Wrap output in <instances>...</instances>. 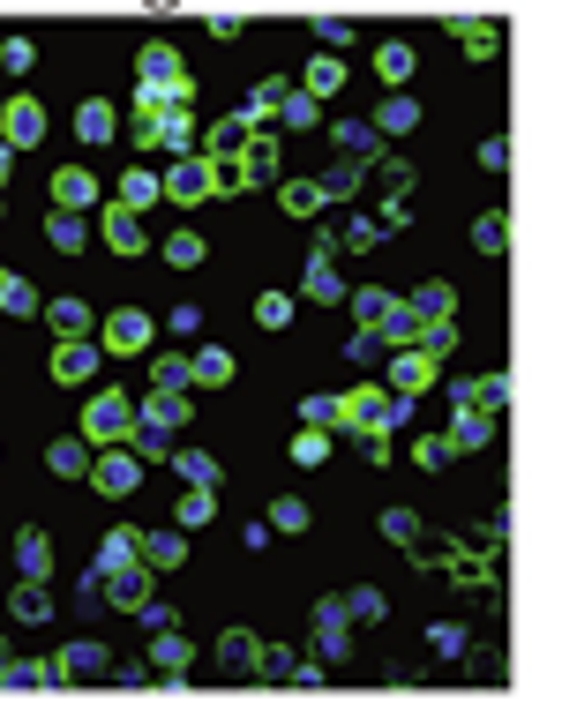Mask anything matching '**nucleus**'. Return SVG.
<instances>
[{
  "instance_id": "9b49d317",
  "label": "nucleus",
  "mask_w": 562,
  "mask_h": 703,
  "mask_svg": "<svg viewBox=\"0 0 562 703\" xmlns=\"http://www.w3.org/2000/svg\"><path fill=\"white\" fill-rule=\"evenodd\" d=\"M240 143H248V121H240V113H225V121H211L203 127V143H195V158H240Z\"/></svg>"
},
{
  "instance_id": "7c9ffc66",
  "label": "nucleus",
  "mask_w": 562,
  "mask_h": 703,
  "mask_svg": "<svg viewBox=\"0 0 562 703\" xmlns=\"http://www.w3.org/2000/svg\"><path fill=\"white\" fill-rule=\"evenodd\" d=\"M487 434H495V419H487V412H465V405H458V412H450V434H442V442H450V450H480Z\"/></svg>"
},
{
  "instance_id": "0e129e2a",
  "label": "nucleus",
  "mask_w": 562,
  "mask_h": 703,
  "mask_svg": "<svg viewBox=\"0 0 562 703\" xmlns=\"http://www.w3.org/2000/svg\"><path fill=\"white\" fill-rule=\"evenodd\" d=\"M383 166V180H390V203H405V188H413V166L405 158H375Z\"/></svg>"
},
{
  "instance_id": "39448f33",
  "label": "nucleus",
  "mask_w": 562,
  "mask_h": 703,
  "mask_svg": "<svg viewBox=\"0 0 562 703\" xmlns=\"http://www.w3.org/2000/svg\"><path fill=\"white\" fill-rule=\"evenodd\" d=\"M90 479H98V495H135V487H143V464H135L128 450H121V442H113V450H98L90 456Z\"/></svg>"
},
{
  "instance_id": "c9c22d12",
  "label": "nucleus",
  "mask_w": 562,
  "mask_h": 703,
  "mask_svg": "<svg viewBox=\"0 0 562 703\" xmlns=\"http://www.w3.org/2000/svg\"><path fill=\"white\" fill-rule=\"evenodd\" d=\"M413 121H420V105H413L405 90H390V98H383V113H375V121H368V127H375V135H405V127H413Z\"/></svg>"
},
{
  "instance_id": "09e8293b",
  "label": "nucleus",
  "mask_w": 562,
  "mask_h": 703,
  "mask_svg": "<svg viewBox=\"0 0 562 703\" xmlns=\"http://www.w3.org/2000/svg\"><path fill=\"white\" fill-rule=\"evenodd\" d=\"M428 644H435V659H465V644H473V636H465L458 621H435V628H428Z\"/></svg>"
},
{
  "instance_id": "13d9d810",
  "label": "nucleus",
  "mask_w": 562,
  "mask_h": 703,
  "mask_svg": "<svg viewBox=\"0 0 562 703\" xmlns=\"http://www.w3.org/2000/svg\"><path fill=\"white\" fill-rule=\"evenodd\" d=\"M338 240H346V248H360V254H368V248H383L390 233H383V225H375V217H352V225H346V233H338Z\"/></svg>"
},
{
  "instance_id": "cd10ccee",
  "label": "nucleus",
  "mask_w": 562,
  "mask_h": 703,
  "mask_svg": "<svg viewBox=\"0 0 562 703\" xmlns=\"http://www.w3.org/2000/svg\"><path fill=\"white\" fill-rule=\"evenodd\" d=\"M188 659H195V651H188V636H180V628H166V636H150V666H158L166 681H180V673H188Z\"/></svg>"
},
{
  "instance_id": "473e14b6",
  "label": "nucleus",
  "mask_w": 562,
  "mask_h": 703,
  "mask_svg": "<svg viewBox=\"0 0 562 703\" xmlns=\"http://www.w3.org/2000/svg\"><path fill=\"white\" fill-rule=\"evenodd\" d=\"M150 203H158V172H150V166H128V172H121V209H135V217H143Z\"/></svg>"
},
{
  "instance_id": "20e7f679",
  "label": "nucleus",
  "mask_w": 562,
  "mask_h": 703,
  "mask_svg": "<svg viewBox=\"0 0 562 703\" xmlns=\"http://www.w3.org/2000/svg\"><path fill=\"white\" fill-rule=\"evenodd\" d=\"M0 143H8V150H38L45 143V105L38 98H8V105H0Z\"/></svg>"
},
{
  "instance_id": "f03ea898",
  "label": "nucleus",
  "mask_w": 562,
  "mask_h": 703,
  "mask_svg": "<svg viewBox=\"0 0 562 703\" xmlns=\"http://www.w3.org/2000/svg\"><path fill=\"white\" fill-rule=\"evenodd\" d=\"M346 412H352V434H383V427H397L413 405H405V397H390L383 382H368V389H352V397H346Z\"/></svg>"
},
{
  "instance_id": "e2e57ef3",
  "label": "nucleus",
  "mask_w": 562,
  "mask_h": 703,
  "mask_svg": "<svg viewBox=\"0 0 562 703\" xmlns=\"http://www.w3.org/2000/svg\"><path fill=\"white\" fill-rule=\"evenodd\" d=\"M315 38H323V53H338V45L352 38V23L346 15H315Z\"/></svg>"
},
{
  "instance_id": "f257e3e1",
  "label": "nucleus",
  "mask_w": 562,
  "mask_h": 703,
  "mask_svg": "<svg viewBox=\"0 0 562 703\" xmlns=\"http://www.w3.org/2000/svg\"><path fill=\"white\" fill-rule=\"evenodd\" d=\"M128 427H135V405L121 397V389H98L83 405V442L90 450H113V442H128Z\"/></svg>"
},
{
  "instance_id": "0eeeda50",
  "label": "nucleus",
  "mask_w": 562,
  "mask_h": 703,
  "mask_svg": "<svg viewBox=\"0 0 562 703\" xmlns=\"http://www.w3.org/2000/svg\"><path fill=\"white\" fill-rule=\"evenodd\" d=\"M105 248H113V254H143V248H150V217H135V209L113 203V209H105Z\"/></svg>"
},
{
  "instance_id": "f3484780",
  "label": "nucleus",
  "mask_w": 562,
  "mask_h": 703,
  "mask_svg": "<svg viewBox=\"0 0 562 703\" xmlns=\"http://www.w3.org/2000/svg\"><path fill=\"white\" fill-rule=\"evenodd\" d=\"M293 90L315 98V105H323V98H338V90H346V60H338V53H315V60H307V83H293Z\"/></svg>"
},
{
  "instance_id": "6ab92c4d",
  "label": "nucleus",
  "mask_w": 562,
  "mask_h": 703,
  "mask_svg": "<svg viewBox=\"0 0 562 703\" xmlns=\"http://www.w3.org/2000/svg\"><path fill=\"white\" fill-rule=\"evenodd\" d=\"M53 673H60V681H98V673H105V644H98V636H83V644H68Z\"/></svg>"
},
{
  "instance_id": "c03bdc74",
  "label": "nucleus",
  "mask_w": 562,
  "mask_h": 703,
  "mask_svg": "<svg viewBox=\"0 0 562 703\" xmlns=\"http://www.w3.org/2000/svg\"><path fill=\"white\" fill-rule=\"evenodd\" d=\"M173 517H180V532H195V524H211V517H217V495H211V487H188Z\"/></svg>"
},
{
  "instance_id": "ddd939ff",
  "label": "nucleus",
  "mask_w": 562,
  "mask_h": 703,
  "mask_svg": "<svg viewBox=\"0 0 562 703\" xmlns=\"http://www.w3.org/2000/svg\"><path fill=\"white\" fill-rule=\"evenodd\" d=\"M188 412H195V405H188V397H166V389H150V397L135 405V419H143V427H158V434H180Z\"/></svg>"
},
{
  "instance_id": "5fc2aeb1",
  "label": "nucleus",
  "mask_w": 562,
  "mask_h": 703,
  "mask_svg": "<svg viewBox=\"0 0 562 703\" xmlns=\"http://www.w3.org/2000/svg\"><path fill=\"white\" fill-rule=\"evenodd\" d=\"M315 209H323V188L315 180H293L285 188V217H315Z\"/></svg>"
},
{
  "instance_id": "864d4df0",
  "label": "nucleus",
  "mask_w": 562,
  "mask_h": 703,
  "mask_svg": "<svg viewBox=\"0 0 562 703\" xmlns=\"http://www.w3.org/2000/svg\"><path fill=\"white\" fill-rule=\"evenodd\" d=\"M338 614H346V621H383V591H346Z\"/></svg>"
},
{
  "instance_id": "9d476101",
  "label": "nucleus",
  "mask_w": 562,
  "mask_h": 703,
  "mask_svg": "<svg viewBox=\"0 0 562 703\" xmlns=\"http://www.w3.org/2000/svg\"><path fill=\"white\" fill-rule=\"evenodd\" d=\"M90 203H98V172H90V166L53 172V209H76V217H83Z\"/></svg>"
},
{
  "instance_id": "423d86ee",
  "label": "nucleus",
  "mask_w": 562,
  "mask_h": 703,
  "mask_svg": "<svg viewBox=\"0 0 562 703\" xmlns=\"http://www.w3.org/2000/svg\"><path fill=\"white\" fill-rule=\"evenodd\" d=\"M428 382H435V360H420V352H390V367H383V389H390V397H405V405H413Z\"/></svg>"
},
{
  "instance_id": "412c9836",
  "label": "nucleus",
  "mask_w": 562,
  "mask_h": 703,
  "mask_svg": "<svg viewBox=\"0 0 562 703\" xmlns=\"http://www.w3.org/2000/svg\"><path fill=\"white\" fill-rule=\"evenodd\" d=\"M217 659L233 666V673H256V659H262V636H256V628H225V636H217Z\"/></svg>"
},
{
  "instance_id": "4d7b16f0",
  "label": "nucleus",
  "mask_w": 562,
  "mask_h": 703,
  "mask_svg": "<svg viewBox=\"0 0 562 703\" xmlns=\"http://www.w3.org/2000/svg\"><path fill=\"white\" fill-rule=\"evenodd\" d=\"M256 322H262V330H285V322H293V299H285V292H262V299H256Z\"/></svg>"
},
{
  "instance_id": "2eb2a0df",
  "label": "nucleus",
  "mask_w": 562,
  "mask_h": 703,
  "mask_svg": "<svg viewBox=\"0 0 562 703\" xmlns=\"http://www.w3.org/2000/svg\"><path fill=\"white\" fill-rule=\"evenodd\" d=\"M15 569H23V583H45L53 577V538L31 524V532H15Z\"/></svg>"
},
{
  "instance_id": "a18cd8bd",
  "label": "nucleus",
  "mask_w": 562,
  "mask_h": 703,
  "mask_svg": "<svg viewBox=\"0 0 562 703\" xmlns=\"http://www.w3.org/2000/svg\"><path fill=\"white\" fill-rule=\"evenodd\" d=\"M0 307H8V315H23V322H31V315H38V292L23 285V277H15V270H0Z\"/></svg>"
},
{
  "instance_id": "f8f14e48",
  "label": "nucleus",
  "mask_w": 562,
  "mask_h": 703,
  "mask_svg": "<svg viewBox=\"0 0 562 703\" xmlns=\"http://www.w3.org/2000/svg\"><path fill=\"white\" fill-rule=\"evenodd\" d=\"M180 554H188V532H143L135 538V562L158 577V569H180Z\"/></svg>"
},
{
  "instance_id": "4be33fe9",
  "label": "nucleus",
  "mask_w": 562,
  "mask_h": 703,
  "mask_svg": "<svg viewBox=\"0 0 562 703\" xmlns=\"http://www.w3.org/2000/svg\"><path fill=\"white\" fill-rule=\"evenodd\" d=\"M45 322H53L60 344H83V337H90V307H83V299H53V307H45Z\"/></svg>"
},
{
  "instance_id": "a19ab883",
  "label": "nucleus",
  "mask_w": 562,
  "mask_h": 703,
  "mask_svg": "<svg viewBox=\"0 0 562 703\" xmlns=\"http://www.w3.org/2000/svg\"><path fill=\"white\" fill-rule=\"evenodd\" d=\"M166 464H180L188 487H211V495H217V456L211 450H180V456H166Z\"/></svg>"
},
{
  "instance_id": "1a4fd4ad",
  "label": "nucleus",
  "mask_w": 562,
  "mask_h": 703,
  "mask_svg": "<svg viewBox=\"0 0 562 703\" xmlns=\"http://www.w3.org/2000/svg\"><path fill=\"white\" fill-rule=\"evenodd\" d=\"M458 405H465V412L503 419V405H510V374H480V382H458Z\"/></svg>"
},
{
  "instance_id": "e433bc0d",
  "label": "nucleus",
  "mask_w": 562,
  "mask_h": 703,
  "mask_svg": "<svg viewBox=\"0 0 562 703\" xmlns=\"http://www.w3.org/2000/svg\"><path fill=\"white\" fill-rule=\"evenodd\" d=\"M113 127H121V113H113L105 98H90L83 113H76V135H83V143H113Z\"/></svg>"
},
{
  "instance_id": "a211bd4d",
  "label": "nucleus",
  "mask_w": 562,
  "mask_h": 703,
  "mask_svg": "<svg viewBox=\"0 0 562 703\" xmlns=\"http://www.w3.org/2000/svg\"><path fill=\"white\" fill-rule=\"evenodd\" d=\"M105 599H113L121 614H143V606H150V569L135 562V569H121V577H105Z\"/></svg>"
},
{
  "instance_id": "49530a36",
  "label": "nucleus",
  "mask_w": 562,
  "mask_h": 703,
  "mask_svg": "<svg viewBox=\"0 0 562 703\" xmlns=\"http://www.w3.org/2000/svg\"><path fill=\"white\" fill-rule=\"evenodd\" d=\"M473 248L480 254H503V248H510V217H503V209H487V217L473 225Z\"/></svg>"
},
{
  "instance_id": "a878e982",
  "label": "nucleus",
  "mask_w": 562,
  "mask_h": 703,
  "mask_svg": "<svg viewBox=\"0 0 562 703\" xmlns=\"http://www.w3.org/2000/svg\"><path fill=\"white\" fill-rule=\"evenodd\" d=\"M188 382H203V389H225V382H233V352H225V344H203V352L188 360Z\"/></svg>"
},
{
  "instance_id": "4c0bfd02",
  "label": "nucleus",
  "mask_w": 562,
  "mask_h": 703,
  "mask_svg": "<svg viewBox=\"0 0 562 703\" xmlns=\"http://www.w3.org/2000/svg\"><path fill=\"white\" fill-rule=\"evenodd\" d=\"M307 299H315V307H330V299H338V292H346V285H338V262H323V254H307Z\"/></svg>"
},
{
  "instance_id": "6e6552de",
  "label": "nucleus",
  "mask_w": 562,
  "mask_h": 703,
  "mask_svg": "<svg viewBox=\"0 0 562 703\" xmlns=\"http://www.w3.org/2000/svg\"><path fill=\"white\" fill-rule=\"evenodd\" d=\"M240 180L256 188V180H278V135H262V127H248V143H240Z\"/></svg>"
},
{
  "instance_id": "774afa93",
  "label": "nucleus",
  "mask_w": 562,
  "mask_h": 703,
  "mask_svg": "<svg viewBox=\"0 0 562 703\" xmlns=\"http://www.w3.org/2000/svg\"><path fill=\"white\" fill-rule=\"evenodd\" d=\"M0 666H8V659H0Z\"/></svg>"
},
{
  "instance_id": "c756f323",
  "label": "nucleus",
  "mask_w": 562,
  "mask_h": 703,
  "mask_svg": "<svg viewBox=\"0 0 562 703\" xmlns=\"http://www.w3.org/2000/svg\"><path fill=\"white\" fill-rule=\"evenodd\" d=\"M330 135H338V143L352 150V166H375V158H383V135H375L368 121H338Z\"/></svg>"
},
{
  "instance_id": "ea45409f",
  "label": "nucleus",
  "mask_w": 562,
  "mask_h": 703,
  "mask_svg": "<svg viewBox=\"0 0 562 703\" xmlns=\"http://www.w3.org/2000/svg\"><path fill=\"white\" fill-rule=\"evenodd\" d=\"M8 614H15V621H45V614H53V591H45V583H15V591H8Z\"/></svg>"
},
{
  "instance_id": "2f4dec72",
  "label": "nucleus",
  "mask_w": 562,
  "mask_h": 703,
  "mask_svg": "<svg viewBox=\"0 0 562 703\" xmlns=\"http://www.w3.org/2000/svg\"><path fill=\"white\" fill-rule=\"evenodd\" d=\"M45 240H53L60 254H76V248L90 240V217H76V209H53V217H45Z\"/></svg>"
},
{
  "instance_id": "7ed1b4c3",
  "label": "nucleus",
  "mask_w": 562,
  "mask_h": 703,
  "mask_svg": "<svg viewBox=\"0 0 562 703\" xmlns=\"http://www.w3.org/2000/svg\"><path fill=\"white\" fill-rule=\"evenodd\" d=\"M105 344L98 352H121V360H135V352H150V337H158V322L143 315V307H121V315H105Z\"/></svg>"
},
{
  "instance_id": "bf43d9fd",
  "label": "nucleus",
  "mask_w": 562,
  "mask_h": 703,
  "mask_svg": "<svg viewBox=\"0 0 562 703\" xmlns=\"http://www.w3.org/2000/svg\"><path fill=\"white\" fill-rule=\"evenodd\" d=\"M323 456H330V434L301 427V434H293V464H323Z\"/></svg>"
},
{
  "instance_id": "37998d69",
  "label": "nucleus",
  "mask_w": 562,
  "mask_h": 703,
  "mask_svg": "<svg viewBox=\"0 0 562 703\" xmlns=\"http://www.w3.org/2000/svg\"><path fill=\"white\" fill-rule=\"evenodd\" d=\"M121 569H135V532L105 538V554H98V569H90V577H121Z\"/></svg>"
},
{
  "instance_id": "69168bd1",
  "label": "nucleus",
  "mask_w": 562,
  "mask_h": 703,
  "mask_svg": "<svg viewBox=\"0 0 562 703\" xmlns=\"http://www.w3.org/2000/svg\"><path fill=\"white\" fill-rule=\"evenodd\" d=\"M480 166L503 172V166H510V143H503V135H487V143H480Z\"/></svg>"
},
{
  "instance_id": "72a5a7b5",
  "label": "nucleus",
  "mask_w": 562,
  "mask_h": 703,
  "mask_svg": "<svg viewBox=\"0 0 562 703\" xmlns=\"http://www.w3.org/2000/svg\"><path fill=\"white\" fill-rule=\"evenodd\" d=\"M360 180H368V172L352 166V158H338V166L323 172V180H315V188H323V203H352V195H360Z\"/></svg>"
},
{
  "instance_id": "052dcab7",
  "label": "nucleus",
  "mask_w": 562,
  "mask_h": 703,
  "mask_svg": "<svg viewBox=\"0 0 562 703\" xmlns=\"http://www.w3.org/2000/svg\"><path fill=\"white\" fill-rule=\"evenodd\" d=\"M413 464H420V472H442V464H450V442H442V434L413 442Z\"/></svg>"
},
{
  "instance_id": "79ce46f5",
  "label": "nucleus",
  "mask_w": 562,
  "mask_h": 703,
  "mask_svg": "<svg viewBox=\"0 0 562 703\" xmlns=\"http://www.w3.org/2000/svg\"><path fill=\"white\" fill-rule=\"evenodd\" d=\"M150 389H166V397H188V360H180V352H158V360H150Z\"/></svg>"
},
{
  "instance_id": "8fccbe9b",
  "label": "nucleus",
  "mask_w": 562,
  "mask_h": 703,
  "mask_svg": "<svg viewBox=\"0 0 562 703\" xmlns=\"http://www.w3.org/2000/svg\"><path fill=\"white\" fill-rule=\"evenodd\" d=\"M270 524H278V532H307V501L301 495H278V501H270Z\"/></svg>"
},
{
  "instance_id": "f704fd0d",
  "label": "nucleus",
  "mask_w": 562,
  "mask_h": 703,
  "mask_svg": "<svg viewBox=\"0 0 562 703\" xmlns=\"http://www.w3.org/2000/svg\"><path fill=\"white\" fill-rule=\"evenodd\" d=\"M285 98H293V83H285V76H270V83H256V98L240 105V121H248V127H256V121H270V113H278Z\"/></svg>"
},
{
  "instance_id": "dca6fc26",
  "label": "nucleus",
  "mask_w": 562,
  "mask_h": 703,
  "mask_svg": "<svg viewBox=\"0 0 562 703\" xmlns=\"http://www.w3.org/2000/svg\"><path fill=\"white\" fill-rule=\"evenodd\" d=\"M315 651H323V659H346L352 651V628H346V614H338V599L315 606Z\"/></svg>"
},
{
  "instance_id": "aec40b11",
  "label": "nucleus",
  "mask_w": 562,
  "mask_h": 703,
  "mask_svg": "<svg viewBox=\"0 0 562 703\" xmlns=\"http://www.w3.org/2000/svg\"><path fill=\"white\" fill-rule=\"evenodd\" d=\"M90 374H98V344H60V352H53V382H68V389H76V382H90Z\"/></svg>"
},
{
  "instance_id": "393cba45",
  "label": "nucleus",
  "mask_w": 562,
  "mask_h": 703,
  "mask_svg": "<svg viewBox=\"0 0 562 703\" xmlns=\"http://www.w3.org/2000/svg\"><path fill=\"white\" fill-rule=\"evenodd\" d=\"M301 419L315 427V434H352V412H346V397H307Z\"/></svg>"
},
{
  "instance_id": "c85d7f7f",
  "label": "nucleus",
  "mask_w": 562,
  "mask_h": 703,
  "mask_svg": "<svg viewBox=\"0 0 562 703\" xmlns=\"http://www.w3.org/2000/svg\"><path fill=\"white\" fill-rule=\"evenodd\" d=\"M352 315H360V330H368V337H383V322L397 315V292H383V285H375V292H352Z\"/></svg>"
},
{
  "instance_id": "58836bf2",
  "label": "nucleus",
  "mask_w": 562,
  "mask_h": 703,
  "mask_svg": "<svg viewBox=\"0 0 562 703\" xmlns=\"http://www.w3.org/2000/svg\"><path fill=\"white\" fill-rule=\"evenodd\" d=\"M375 76H383L390 90H405V76H413V45H397V38L375 45Z\"/></svg>"
},
{
  "instance_id": "bb28decb",
  "label": "nucleus",
  "mask_w": 562,
  "mask_h": 703,
  "mask_svg": "<svg viewBox=\"0 0 562 703\" xmlns=\"http://www.w3.org/2000/svg\"><path fill=\"white\" fill-rule=\"evenodd\" d=\"M90 442L83 434H68V442H53V450H45V464H53V472H60V479H90Z\"/></svg>"
},
{
  "instance_id": "3c124183",
  "label": "nucleus",
  "mask_w": 562,
  "mask_h": 703,
  "mask_svg": "<svg viewBox=\"0 0 562 703\" xmlns=\"http://www.w3.org/2000/svg\"><path fill=\"white\" fill-rule=\"evenodd\" d=\"M383 538H390V546H420V517H413V509H390Z\"/></svg>"
},
{
  "instance_id": "680f3d73",
  "label": "nucleus",
  "mask_w": 562,
  "mask_h": 703,
  "mask_svg": "<svg viewBox=\"0 0 562 703\" xmlns=\"http://www.w3.org/2000/svg\"><path fill=\"white\" fill-rule=\"evenodd\" d=\"M31 60H38V45H31V38H8V45H0V68H8V76H23Z\"/></svg>"
},
{
  "instance_id": "de8ad7c7",
  "label": "nucleus",
  "mask_w": 562,
  "mask_h": 703,
  "mask_svg": "<svg viewBox=\"0 0 562 703\" xmlns=\"http://www.w3.org/2000/svg\"><path fill=\"white\" fill-rule=\"evenodd\" d=\"M0 681H15V689H45L53 666H45V659H8V666H0Z\"/></svg>"
},
{
  "instance_id": "b1692460",
  "label": "nucleus",
  "mask_w": 562,
  "mask_h": 703,
  "mask_svg": "<svg viewBox=\"0 0 562 703\" xmlns=\"http://www.w3.org/2000/svg\"><path fill=\"white\" fill-rule=\"evenodd\" d=\"M450 31L465 38L473 60H495V53H503V31H495V23H480V15H450Z\"/></svg>"
},
{
  "instance_id": "4468645a",
  "label": "nucleus",
  "mask_w": 562,
  "mask_h": 703,
  "mask_svg": "<svg viewBox=\"0 0 562 703\" xmlns=\"http://www.w3.org/2000/svg\"><path fill=\"white\" fill-rule=\"evenodd\" d=\"M158 150H173V166L195 158V113H188V105H166V113H158Z\"/></svg>"
},
{
  "instance_id": "5701e85b",
  "label": "nucleus",
  "mask_w": 562,
  "mask_h": 703,
  "mask_svg": "<svg viewBox=\"0 0 562 703\" xmlns=\"http://www.w3.org/2000/svg\"><path fill=\"white\" fill-rule=\"evenodd\" d=\"M405 307H413V322H450L458 315V285H420Z\"/></svg>"
},
{
  "instance_id": "603ef678",
  "label": "nucleus",
  "mask_w": 562,
  "mask_h": 703,
  "mask_svg": "<svg viewBox=\"0 0 562 703\" xmlns=\"http://www.w3.org/2000/svg\"><path fill=\"white\" fill-rule=\"evenodd\" d=\"M278 121H285V127H323V105H315V98H301V90H293V98H285V105H278Z\"/></svg>"
},
{
  "instance_id": "6e6d98bb",
  "label": "nucleus",
  "mask_w": 562,
  "mask_h": 703,
  "mask_svg": "<svg viewBox=\"0 0 562 703\" xmlns=\"http://www.w3.org/2000/svg\"><path fill=\"white\" fill-rule=\"evenodd\" d=\"M166 262H173V270H195V262H203V233H173V240H166Z\"/></svg>"
},
{
  "instance_id": "338daca9",
  "label": "nucleus",
  "mask_w": 562,
  "mask_h": 703,
  "mask_svg": "<svg viewBox=\"0 0 562 703\" xmlns=\"http://www.w3.org/2000/svg\"><path fill=\"white\" fill-rule=\"evenodd\" d=\"M8 158H15V150H8V143H0V180H8Z\"/></svg>"
}]
</instances>
